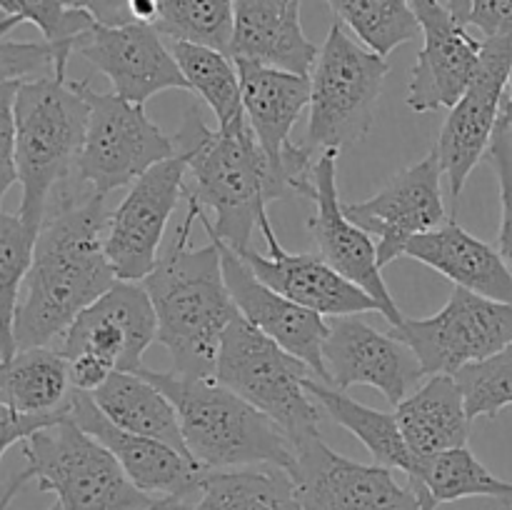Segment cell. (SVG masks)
Listing matches in <instances>:
<instances>
[{"instance_id": "cell-45", "label": "cell", "mask_w": 512, "mask_h": 510, "mask_svg": "<svg viewBox=\"0 0 512 510\" xmlns=\"http://www.w3.org/2000/svg\"><path fill=\"white\" fill-rule=\"evenodd\" d=\"M130 13L138 23H155L160 13V0H130Z\"/></svg>"}, {"instance_id": "cell-29", "label": "cell", "mask_w": 512, "mask_h": 510, "mask_svg": "<svg viewBox=\"0 0 512 510\" xmlns=\"http://www.w3.org/2000/svg\"><path fill=\"white\" fill-rule=\"evenodd\" d=\"M418 493L423 510H435L443 503L463 498H493L512 503V483L490 473L468 445L443 453L418 458L413 478H408Z\"/></svg>"}, {"instance_id": "cell-26", "label": "cell", "mask_w": 512, "mask_h": 510, "mask_svg": "<svg viewBox=\"0 0 512 510\" xmlns=\"http://www.w3.org/2000/svg\"><path fill=\"white\" fill-rule=\"evenodd\" d=\"M395 418L418 458L468 445L473 423L458 380L450 373L430 375L428 383L395 405Z\"/></svg>"}, {"instance_id": "cell-21", "label": "cell", "mask_w": 512, "mask_h": 510, "mask_svg": "<svg viewBox=\"0 0 512 510\" xmlns=\"http://www.w3.org/2000/svg\"><path fill=\"white\" fill-rule=\"evenodd\" d=\"M423 30V48L410 75L405 105L413 113L453 108L480 68L483 40L473 38L440 0H413Z\"/></svg>"}, {"instance_id": "cell-1", "label": "cell", "mask_w": 512, "mask_h": 510, "mask_svg": "<svg viewBox=\"0 0 512 510\" xmlns=\"http://www.w3.org/2000/svg\"><path fill=\"white\" fill-rule=\"evenodd\" d=\"M108 220L105 195L95 190L80 195L65 185L53 195L15 310V348L60 340L88 305L113 288L118 273L105 250Z\"/></svg>"}, {"instance_id": "cell-7", "label": "cell", "mask_w": 512, "mask_h": 510, "mask_svg": "<svg viewBox=\"0 0 512 510\" xmlns=\"http://www.w3.org/2000/svg\"><path fill=\"white\" fill-rule=\"evenodd\" d=\"M315 375L293 353L235 315L223 335L215 380L263 410L295 445L320 433V413L308 390Z\"/></svg>"}, {"instance_id": "cell-34", "label": "cell", "mask_w": 512, "mask_h": 510, "mask_svg": "<svg viewBox=\"0 0 512 510\" xmlns=\"http://www.w3.org/2000/svg\"><path fill=\"white\" fill-rule=\"evenodd\" d=\"M40 228L25 223L18 213H0V323H3V338H0V360L8 363L15 355V310L20 300V283H25L33 265L35 243H38Z\"/></svg>"}, {"instance_id": "cell-14", "label": "cell", "mask_w": 512, "mask_h": 510, "mask_svg": "<svg viewBox=\"0 0 512 510\" xmlns=\"http://www.w3.org/2000/svg\"><path fill=\"white\" fill-rule=\"evenodd\" d=\"M440 178L443 165L433 148L420 163L393 175L373 198L343 205L355 225L378 238L380 268L405 255L410 240L445 223Z\"/></svg>"}, {"instance_id": "cell-38", "label": "cell", "mask_w": 512, "mask_h": 510, "mask_svg": "<svg viewBox=\"0 0 512 510\" xmlns=\"http://www.w3.org/2000/svg\"><path fill=\"white\" fill-rule=\"evenodd\" d=\"M70 55L73 50L50 43L45 38L25 40V43H13V40L3 38L0 70H3V80H65V65H68Z\"/></svg>"}, {"instance_id": "cell-44", "label": "cell", "mask_w": 512, "mask_h": 510, "mask_svg": "<svg viewBox=\"0 0 512 510\" xmlns=\"http://www.w3.org/2000/svg\"><path fill=\"white\" fill-rule=\"evenodd\" d=\"M68 8L85 10L100 25L135 23L130 13V0H65Z\"/></svg>"}, {"instance_id": "cell-6", "label": "cell", "mask_w": 512, "mask_h": 510, "mask_svg": "<svg viewBox=\"0 0 512 510\" xmlns=\"http://www.w3.org/2000/svg\"><path fill=\"white\" fill-rule=\"evenodd\" d=\"M25 468L8 480L3 510L28 480L53 493L63 510H145L158 498L143 493L113 453L73 418L48 425L23 440Z\"/></svg>"}, {"instance_id": "cell-5", "label": "cell", "mask_w": 512, "mask_h": 510, "mask_svg": "<svg viewBox=\"0 0 512 510\" xmlns=\"http://www.w3.org/2000/svg\"><path fill=\"white\" fill-rule=\"evenodd\" d=\"M90 105L80 83L60 78L18 80V183L23 185L18 215L43 228L50 200L70 185L88 133Z\"/></svg>"}, {"instance_id": "cell-10", "label": "cell", "mask_w": 512, "mask_h": 510, "mask_svg": "<svg viewBox=\"0 0 512 510\" xmlns=\"http://www.w3.org/2000/svg\"><path fill=\"white\" fill-rule=\"evenodd\" d=\"M418 355L425 375L450 373L490 358L512 343V303L485 298L455 285L448 303L430 318L390 325Z\"/></svg>"}, {"instance_id": "cell-4", "label": "cell", "mask_w": 512, "mask_h": 510, "mask_svg": "<svg viewBox=\"0 0 512 510\" xmlns=\"http://www.w3.org/2000/svg\"><path fill=\"white\" fill-rule=\"evenodd\" d=\"M175 403L185 445L205 470L278 465L293 473L295 448L263 413L215 378L138 368Z\"/></svg>"}, {"instance_id": "cell-41", "label": "cell", "mask_w": 512, "mask_h": 510, "mask_svg": "<svg viewBox=\"0 0 512 510\" xmlns=\"http://www.w3.org/2000/svg\"><path fill=\"white\" fill-rule=\"evenodd\" d=\"M70 410H60V413H18V410L0 405V430H3V440H0V455H8L13 445H20L35 435L38 430L48 428V425L60 423L68 418Z\"/></svg>"}, {"instance_id": "cell-8", "label": "cell", "mask_w": 512, "mask_h": 510, "mask_svg": "<svg viewBox=\"0 0 512 510\" xmlns=\"http://www.w3.org/2000/svg\"><path fill=\"white\" fill-rule=\"evenodd\" d=\"M388 73V60L350 38L335 20L310 73L308 148L343 153L358 145L370 133Z\"/></svg>"}, {"instance_id": "cell-30", "label": "cell", "mask_w": 512, "mask_h": 510, "mask_svg": "<svg viewBox=\"0 0 512 510\" xmlns=\"http://www.w3.org/2000/svg\"><path fill=\"white\" fill-rule=\"evenodd\" d=\"M73 383L70 363L58 348L18 350L3 363L0 378V405L18 413H60L70 410Z\"/></svg>"}, {"instance_id": "cell-15", "label": "cell", "mask_w": 512, "mask_h": 510, "mask_svg": "<svg viewBox=\"0 0 512 510\" xmlns=\"http://www.w3.org/2000/svg\"><path fill=\"white\" fill-rule=\"evenodd\" d=\"M198 220L203 223L208 238L218 243L220 260H223L225 283H228L230 295L235 300V308L248 323H253L260 333L273 338L275 343L283 345L288 353L303 360L315 378L328 383L323 363V345L328 338L330 325L325 323L323 315L315 310L303 308L295 300L285 298L283 293L270 288L265 280L255 275V270L245 263L243 255L235 248H230L223 238L213 230V223L205 215V208H200Z\"/></svg>"}, {"instance_id": "cell-32", "label": "cell", "mask_w": 512, "mask_h": 510, "mask_svg": "<svg viewBox=\"0 0 512 510\" xmlns=\"http://www.w3.org/2000/svg\"><path fill=\"white\" fill-rule=\"evenodd\" d=\"M168 45L188 80V88L213 110L218 128L233 130L243 125L248 118H245L243 85L235 60L223 50L208 45L185 43V40H168Z\"/></svg>"}, {"instance_id": "cell-2", "label": "cell", "mask_w": 512, "mask_h": 510, "mask_svg": "<svg viewBox=\"0 0 512 510\" xmlns=\"http://www.w3.org/2000/svg\"><path fill=\"white\" fill-rule=\"evenodd\" d=\"M185 198L188 215L143 285L153 300L158 340L173 360V373L215 378L223 335L238 308L225 283L218 243L210 238L205 248H188L190 230L203 205L190 195Z\"/></svg>"}, {"instance_id": "cell-35", "label": "cell", "mask_w": 512, "mask_h": 510, "mask_svg": "<svg viewBox=\"0 0 512 510\" xmlns=\"http://www.w3.org/2000/svg\"><path fill=\"white\" fill-rule=\"evenodd\" d=\"M153 25L168 40L208 45L230 55L235 0H160V13Z\"/></svg>"}, {"instance_id": "cell-18", "label": "cell", "mask_w": 512, "mask_h": 510, "mask_svg": "<svg viewBox=\"0 0 512 510\" xmlns=\"http://www.w3.org/2000/svg\"><path fill=\"white\" fill-rule=\"evenodd\" d=\"M338 155V150H325L315 160V215L308 220L315 253L350 283L373 295L380 303V315L390 325H400L405 318L383 280L378 243L370 238L368 230L348 218L338 198Z\"/></svg>"}, {"instance_id": "cell-47", "label": "cell", "mask_w": 512, "mask_h": 510, "mask_svg": "<svg viewBox=\"0 0 512 510\" xmlns=\"http://www.w3.org/2000/svg\"><path fill=\"white\" fill-rule=\"evenodd\" d=\"M500 123L508 125L512 130V70H510V80H508V98H505L503 103V118H500Z\"/></svg>"}, {"instance_id": "cell-19", "label": "cell", "mask_w": 512, "mask_h": 510, "mask_svg": "<svg viewBox=\"0 0 512 510\" xmlns=\"http://www.w3.org/2000/svg\"><path fill=\"white\" fill-rule=\"evenodd\" d=\"M153 340H158V315L145 285L138 280H115L113 288L88 305L60 335L58 350L65 358L90 353L113 370H138Z\"/></svg>"}, {"instance_id": "cell-11", "label": "cell", "mask_w": 512, "mask_h": 510, "mask_svg": "<svg viewBox=\"0 0 512 510\" xmlns=\"http://www.w3.org/2000/svg\"><path fill=\"white\" fill-rule=\"evenodd\" d=\"M293 478L303 510H423L413 485L400 483L393 468L345 458L320 433L295 445Z\"/></svg>"}, {"instance_id": "cell-28", "label": "cell", "mask_w": 512, "mask_h": 510, "mask_svg": "<svg viewBox=\"0 0 512 510\" xmlns=\"http://www.w3.org/2000/svg\"><path fill=\"white\" fill-rule=\"evenodd\" d=\"M308 390L335 423L343 425L370 450L375 463L400 470L405 478H413L415 468H418V455L410 450L398 418H395V410L388 413V410L358 403L350 395H345V390L333 388L315 375L308 378Z\"/></svg>"}, {"instance_id": "cell-24", "label": "cell", "mask_w": 512, "mask_h": 510, "mask_svg": "<svg viewBox=\"0 0 512 510\" xmlns=\"http://www.w3.org/2000/svg\"><path fill=\"white\" fill-rule=\"evenodd\" d=\"M320 48L305 38L300 0H235L230 58L310 75Z\"/></svg>"}, {"instance_id": "cell-23", "label": "cell", "mask_w": 512, "mask_h": 510, "mask_svg": "<svg viewBox=\"0 0 512 510\" xmlns=\"http://www.w3.org/2000/svg\"><path fill=\"white\" fill-rule=\"evenodd\" d=\"M235 65H238L240 85H243L245 118H248L258 143L268 153L273 168L288 183L283 158L295 145L290 140L295 123L300 120L303 110L310 108V90H313L310 75L290 73V70L243 58L235 60Z\"/></svg>"}, {"instance_id": "cell-33", "label": "cell", "mask_w": 512, "mask_h": 510, "mask_svg": "<svg viewBox=\"0 0 512 510\" xmlns=\"http://www.w3.org/2000/svg\"><path fill=\"white\" fill-rule=\"evenodd\" d=\"M335 20L350 28L365 48L388 58L398 45L423 35L413 0H325Z\"/></svg>"}, {"instance_id": "cell-25", "label": "cell", "mask_w": 512, "mask_h": 510, "mask_svg": "<svg viewBox=\"0 0 512 510\" xmlns=\"http://www.w3.org/2000/svg\"><path fill=\"white\" fill-rule=\"evenodd\" d=\"M405 255L438 270L458 288L512 303V270L500 250L475 238L455 218L410 240Z\"/></svg>"}, {"instance_id": "cell-50", "label": "cell", "mask_w": 512, "mask_h": 510, "mask_svg": "<svg viewBox=\"0 0 512 510\" xmlns=\"http://www.w3.org/2000/svg\"><path fill=\"white\" fill-rule=\"evenodd\" d=\"M50 510H63V508H60V503H58V500H55V505Z\"/></svg>"}, {"instance_id": "cell-40", "label": "cell", "mask_w": 512, "mask_h": 510, "mask_svg": "<svg viewBox=\"0 0 512 510\" xmlns=\"http://www.w3.org/2000/svg\"><path fill=\"white\" fill-rule=\"evenodd\" d=\"M15 95L18 80H3L0 85V198L18 183V123H15Z\"/></svg>"}, {"instance_id": "cell-42", "label": "cell", "mask_w": 512, "mask_h": 510, "mask_svg": "<svg viewBox=\"0 0 512 510\" xmlns=\"http://www.w3.org/2000/svg\"><path fill=\"white\" fill-rule=\"evenodd\" d=\"M468 25L483 38L512 40V0H473Z\"/></svg>"}, {"instance_id": "cell-16", "label": "cell", "mask_w": 512, "mask_h": 510, "mask_svg": "<svg viewBox=\"0 0 512 510\" xmlns=\"http://www.w3.org/2000/svg\"><path fill=\"white\" fill-rule=\"evenodd\" d=\"M75 53L100 70L113 93L130 103L145 105L163 90H190L168 40L153 23H95L80 35Z\"/></svg>"}, {"instance_id": "cell-20", "label": "cell", "mask_w": 512, "mask_h": 510, "mask_svg": "<svg viewBox=\"0 0 512 510\" xmlns=\"http://www.w3.org/2000/svg\"><path fill=\"white\" fill-rule=\"evenodd\" d=\"M70 418L80 428L88 430L93 438H98L118 458L128 478L143 493L153 495L158 500H180V503L190 505L195 503L205 473H208L198 460L180 453L178 448L163 443V440L130 433V430L115 425L98 408L93 393L73 390Z\"/></svg>"}, {"instance_id": "cell-48", "label": "cell", "mask_w": 512, "mask_h": 510, "mask_svg": "<svg viewBox=\"0 0 512 510\" xmlns=\"http://www.w3.org/2000/svg\"><path fill=\"white\" fill-rule=\"evenodd\" d=\"M165 510H193V508H190V503H180V500H170L168 508H165Z\"/></svg>"}, {"instance_id": "cell-3", "label": "cell", "mask_w": 512, "mask_h": 510, "mask_svg": "<svg viewBox=\"0 0 512 510\" xmlns=\"http://www.w3.org/2000/svg\"><path fill=\"white\" fill-rule=\"evenodd\" d=\"M178 153L188 155L193 185L185 195L215 213L213 230L240 253L253 248L255 228L270 218L268 203L288 198L290 188L245 120L233 130H210L198 110H190L175 135Z\"/></svg>"}, {"instance_id": "cell-27", "label": "cell", "mask_w": 512, "mask_h": 510, "mask_svg": "<svg viewBox=\"0 0 512 510\" xmlns=\"http://www.w3.org/2000/svg\"><path fill=\"white\" fill-rule=\"evenodd\" d=\"M105 418L130 433L148 435L190 455L173 400L138 370H115L93 393ZM193 458V455H190Z\"/></svg>"}, {"instance_id": "cell-22", "label": "cell", "mask_w": 512, "mask_h": 510, "mask_svg": "<svg viewBox=\"0 0 512 510\" xmlns=\"http://www.w3.org/2000/svg\"><path fill=\"white\" fill-rule=\"evenodd\" d=\"M260 233L268 243V255H260L253 248L240 250V255L270 288L295 300L303 308L315 310L320 315H333V318L380 313V303L373 295L350 283L318 253H288L275 238L270 218L260 225Z\"/></svg>"}, {"instance_id": "cell-37", "label": "cell", "mask_w": 512, "mask_h": 510, "mask_svg": "<svg viewBox=\"0 0 512 510\" xmlns=\"http://www.w3.org/2000/svg\"><path fill=\"white\" fill-rule=\"evenodd\" d=\"M0 10H3L0 38H8L15 25L33 23L45 40L70 48L73 53L80 35L95 25L85 10L68 8L65 0H0Z\"/></svg>"}, {"instance_id": "cell-31", "label": "cell", "mask_w": 512, "mask_h": 510, "mask_svg": "<svg viewBox=\"0 0 512 510\" xmlns=\"http://www.w3.org/2000/svg\"><path fill=\"white\" fill-rule=\"evenodd\" d=\"M193 510H303L293 473L278 465L208 470Z\"/></svg>"}, {"instance_id": "cell-13", "label": "cell", "mask_w": 512, "mask_h": 510, "mask_svg": "<svg viewBox=\"0 0 512 510\" xmlns=\"http://www.w3.org/2000/svg\"><path fill=\"white\" fill-rule=\"evenodd\" d=\"M512 70V40L483 38L480 68L463 98L450 108L438 138V155L448 178L453 210L465 180L483 155H488L495 128L503 118V95Z\"/></svg>"}, {"instance_id": "cell-9", "label": "cell", "mask_w": 512, "mask_h": 510, "mask_svg": "<svg viewBox=\"0 0 512 510\" xmlns=\"http://www.w3.org/2000/svg\"><path fill=\"white\" fill-rule=\"evenodd\" d=\"M80 88L90 105V118L75 170L78 185L108 198L113 190L133 185L155 163L178 153L175 138H168L148 118L143 103H130L118 93H98L88 80Z\"/></svg>"}, {"instance_id": "cell-43", "label": "cell", "mask_w": 512, "mask_h": 510, "mask_svg": "<svg viewBox=\"0 0 512 510\" xmlns=\"http://www.w3.org/2000/svg\"><path fill=\"white\" fill-rule=\"evenodd\" d=\"M70 363V383L73 390H83V393H95L110 375L115 373L105 360H100L98 355L80 353L68 358Z\"/></svg>"}, {"instance_id": "cell-17", "label": "cell", "mask_w": 512, "mask_h": 510, "mask_svg": "<svg viewBox=\"0 0 512 510\" xmlns=\"http://www.w3.org/2000/svg\"><path fill=\"white\" fill-rule=\"evenodd\" d=\"M328 325L323 363L328 385L333 388L370 385L395 408L425 375L418 355L405 340L393 333H380L360 320V315H340Z\"/></svg>"}, {"instance_id": "cell-36", "label": "cell", "mask_w": 512, "mask_h": 510, "mask_svg": "<svg viewBox=\"0 0 512 510\" xmlns=\"http://www.w3.org/2000/svg\"><path fill=\"white\" fill-rule=\"evenodd\" d=\"M470 420L495 418L512 405V343L490 358L475 360L453 373Z\"/></svg>"}, {"instance_id": "cell-12", "label": "cell", "mask_w": 512, "mask_h": 510, "mask_svg": "<svg viewBox=\"0 0 512 510\" xmlns=\"http://www.w3.org/2000/svg\"><path fill=\"white\" fill-rule=\"evenodd\" d=\"M188 155L155 163L148 173L130 185L123 203L110 213L105 250L118 280H145L158 265L165 225L185 195Z\"/></svg>"}, {"instance_id": "cell-39", "label": "cell", "mask_w": 512, "mask_h": 510, "mask_svg": "<svg viewBox=\"0 0 512 510\" xmlns=\"http://www.w3.org/2000/svg\"><path fill=\"white\" fill-rule=\"evenodd\" d=\"M488 160L493 165L500 188V230L495 248L500 250L512 270V130L508 125L498 123L495 128Z\"/></svg>"}, {"instance_id": "cell-49", "label": "cell", "mask_w": 512, "mask_h": 510, "mask_svg": "<svg viewBox=\"0 0 512 510\" xmlns=\"http://www.w3.org/2000/svg\"><path fill=\"white\" fill-rule=\"evenodd\" d=\"M168 503H170V500H158V503L150 505V508H145V510H165V508H168Z\"/></svg>"}, {"instance_id": "cell-46", "label": "cell", "mask_w": 512, "mask_h": 510, "mask_svg": "<svg viewBox=\"0 0 512 510\" xmlns=\"http://www.w3.org/2000/svg\"><path fill=\"white\" fill-rule=\"evenodd\" d=\"M448 8L453 10V15L460 20V23L468 25V15H470V8H473V0H448Z\"/></svg>"}]
</instances>
